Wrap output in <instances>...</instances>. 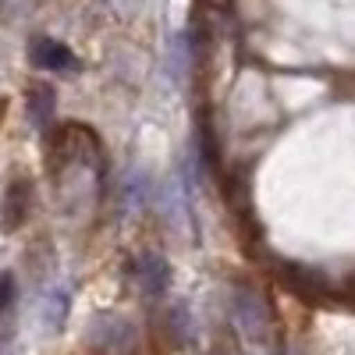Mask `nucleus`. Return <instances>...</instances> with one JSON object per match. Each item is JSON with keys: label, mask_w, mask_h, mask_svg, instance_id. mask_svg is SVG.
<instances>
[{"label": "nucleus", "mask_w": 355, "mask_h": 355, "mask_svg": "<svg viewBox=\"0 0 355 355\" xmlns=\"http://www.w3.org/2000/svg\"><path fill=\"white\" fill-rule=\"evenodd\" d=\"M64 316H68V295L64 291H53L50 299H46V323L53 331H61L64 327Z\"/></svg>", "instance_id": "obj_5"}, {"label": "nucleus", "mask_w": 355, "mask_h": 355, "mask_svg": "<svg viewBox=\"0 0 355 355\" xmlns=\"http://www.w3.org/2000/svg\"><path fill=\"white\" fill-rule=\"evenodd\" d=\"M28 61L43 71H75L78 68V57L71 53V46H64L53 36H36L28 43Z\"/></svg>", "instance_id": "obj_1"}, {"label": "nucleus", "mask_w": 355, "mask_h": 355, "mask_svg": "<svg viewBox=\"0 0 355 355\" xmlns=\"http://www.w3.org/2000/svg\"><path fill=\"white\" fill-rule=\"evenodd\" d=\"M28 117H33V125L36 128H46L53 121V114H57V96H53V89L50 85H33L28 89Z\"/></svg>", "instance_id": "obj_4"}, {"label": "nucleus", "mask_w": 355, "mask_h": 355, "mask_svg": "<svg viewBox=\"0 0 355 355\" xmlns=\"http://www.w3.org/2000/svg\"><path fill=\"white\" fill-rule=\"evenodd\" d=\"M132 277L139 281V288H142L146 295L160 299V295L167 291V284H171V266H167L164 256L146 252V256H139V259L132 263Z\"/></svg>", "instance_id": "obj_2"}, {"label": "nucleus", "mask_w": 355, "mask_h": 355, "mask_svg": "<svg viewBox=\"0 0 355 355\" xmlns=\"http://www.w3.org/2000/svg\"><path fill=\"white\" fill-rule=\"evenodd\" d=\"M15 299H18V281H15V274H0V316H4L11 306H15Z\"/></svg>", "instance_id": "obj_6"}, {"label": "nucleus", "mask_w": 355, "mask_h": 355, "mask_svg": "<svg viewBox=\"0 0 355 355\" xmlns=\"http://www.w3.org/2000/svg\"><path fill=\"white\" fill-rule=\"evenodd\" d=\"M28 199H33V185L18 178L4 189V202H0V227L4 231H18L28 217Z\"/></svg>", "instance_id": "obj_3"}]
</instances>
